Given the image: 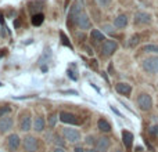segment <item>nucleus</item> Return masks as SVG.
Returning <instances> with one entry per match:
<instances>
[{"instance_id": "obj_10", "label": "nucleus", "mask_w": 158, "mask_h": 152, "mask_svg": "<svg viewBox=\"0 0 158 152\" xmlns=\"http://www.w3.org/2000/svg\"><path fill=\"white\" fill-rule=\"evenodd\" d=\"M19 144H21V138H19L18 134H10V136L7 137V148L11 152L18 150Z\"/></svg>"}, {"instance_id": "obj_11", "label": "nucleus", "mask_w": 158, "mask_h": 152, "mask_svg": "<svg viewBox=\"0 0 158 152\" xmlns=\"http://www.w3.org/2000/svg\"><path fill=\"white\" fill-rule=\"evenodd\" d=\"M13 125H14V122L8 115L0 118V133H7V131H10L11 129H13Z\"/></svg>"}, {"instance_id": "obj_14", "label": "nucleus", "mask_w": 158, "mask_h": 152, "mask_svg": "<svg viewBox=\"0 0 158 152\" xmlns=\"http://www.w3.org/2000/svg\"><path fill=\"white\" fill-rule=\"evenodd\" d=\"M126 25H128V17L125 14H121L114 19V26L117 29H123V28H126Z\"/></svg>"}, {"instance_id": "obj_1", "label": "nucleus", "mask_w": 158, "mask_h": 152, "mask_svg": "<svg viewBox=\"0 0 158 152\" xmlns=\"http://www.w3.org/2000/svg\"><path fill=\"white\" fill-rule=\"evenodd\" d=\"M142 66L147 74H158V55H150L144 58Z\"/></svg>"}, {"instance_id": "obj_3", "label": "nucleus", "mask_w": 158, "mask_h": 152, "mask_svg": "<svg viewBox=\"0 0 158 152\" xmlns=\"http://www.w3.org/2000/svg\"><path fill=\"white\" fill-rule=\"evenodd\" d=\"M75 24H77L78 28L82 29V30H87V29L92 28V21H90L89 15H87L86 13H83V11L75 18Z\"/></svg>"}, {"instance_id": "obj_29", "label": "nucleus", "mask_w": 158, "mask_h": 152, "mask_svg": "<svg viewBox=\"0 0 158 152\" xmlns=\"http://www.w3.org/2000/svg\"><path fill=\"white\" fill-rule=\"evenodd\" d=\"M54 142L58 145V147H63V148H64V145H65V144H64L63 140H61L60 137H57V136H54Z\"/></svg>"}, {"instance_id": "obj_30", "label": "nucleus", "mask_w": 158, "mask_h": 152, "mask_svg": "<svg viewBox=\"0 0 158 152\" xmlns=\"http://www.w3.org/2000/svg\"><path fill=\"white\" fill-rule=\"evenodd\" d=\"M53 152H65V150H64L63 147H56L54 150H53Z\"/></svg>"}, {"instance_id": "obj_22", "label": "nucleus", "mask_w": 158, "mask_h": 152, "mask_svg": "<svg viewBox=\"0 0 158 152\" xmlns=\"http://www.w3.org/2000/svg\"><path fill=\"white\" fill-rule=\"evenodd\" d=\"M140 42V35H135V36H132V39L129 40V43H128V46L129 47H135L137 43Z\"/></svg>"}, {"instance_id": "obj_23", "label": "nucleus", "mask_w": 158, "mask_h": 152, "mask_svg": "<svg viewBox=\"0 0 158 152\" xmlns=\"http://www.w3.org/2000/svg\"><path fill=\"white\" fill-rule=\"evenodd\" d=\"M96 2H97V4L103 8H108L110 4H111V0H96Z\"/></svg>"}, {"instance_id": "obj_9", "label": "nucleus", "mask_w": 158, "mask_h": 152, "mask_svg": "<svg viewBox=\"0 0 158 152\" xmlns=\"http://www.w3.org/2000/svg\"><path fill=\"white\" fill-rule=\"evenodd\" d=\"M151 21H153L151 15L144 13V11H139V13L135 14V24L136 25H148L151 24Z\"/></svg>"}, {"instance_id": "obj_27", "label": "nucleus", "mask_w": 158, "mask_h": 152, "mask_svg": "<svg viewBox=\"0 0 158 152\" xmlns=\"http://www.w3.org/2000/svg\"><path fill=\"white\" fill-rule=\"evenodd\" d=\"M103 29L106 33H108V35H112L114 33V29H112L111 25H103Z\"/></svg>"}, {"instance_id": "obj_13", "label": "nucleus", "mask_w": 158, "mask_h": 152, "mask_svg": "<svg viewBox=\"0 0 158 152\" xmlns=\"http://www.w3.org/2000/svg\"><path fill=\"white\" fill-rule=\"evenodd\" d=\"M115 90H117L119 94L128 97V95H131V93H132V86H131V84H128V83H123V82H121V83L115 84Z\"/></svg>"}, {"instance_id": "obj_17", "label": "nucleus", "mask_w": 158, "mask_h": 152, "mask_svg": "<svg viewBox=\"0 0 158 152\" xmlns=\"http://www.w3.org/2000/svg\"><path fill=\"white\" fill-rule=\"evenodd\" d=\"M97 127H98V130L103 131V133H110V131H111V125H110L108 120H106V119H98Z\"/></svg>"}, {"instance_id": "obj_33", "label": "nucleus", "mask_w": 158, "mask_h": 152, "mask_svg": "<svg viewBox=\"0 0 158 152\" xmlns=\"http://www.w3.org/2000/svg\"><path fill=\"white\" fill-rule=\"evenodd\" d=\"M114 152H123V151L121 150V148H115V150H114Z\"/></svg>"}, {"instance_id": "obj_25", "label": "nucleus", "mask_w": 158, "mask_h": 152, "mask_svg": "<svg viewBox=\"0 0 158 152\" xmlns=\"http://www.w3.org/2000/svg\"><path fill=\"white\" fill-rule=\"evenodd\" d=\"M85 141H86V144H89V145H96V141H97V140H96L93 136H87Z\"/></svg>"}, {"instance_id": "obj_18", "label": "nucleus", "mask_w": 158, "mask_h": 152, "mask_svg": "<svg viewBox=\"0 0 158 152\" xmlns=\"http://www.w3.org/2000/svg\"><path fill=\"white\" fill-rule=\"evenodd\" d=\"M44 21V15L42 13H38V14H33L32 17V24L35 25V26H39V25H42Z\"/></svg>"}, {"instance_id": "obj_31", "label": "nucleus", "mask_w": 158, "mask_h": 152, "mask_svg": "<svg viewBox=\"0 0 158 152\" xmlns=\"http://www.w3.org/2000/svg\"><path fill=\"white\" fill-rule=\"evenodd\" d=\"M74 152H85V150H83V148H81V147H77L74 150Z\"/></svg>"}, {"instance_id": "obj_16", "label": "nucleus", "mask_w": 158, "mask_h": 152, "mask_svg": "<svg viewBox=\"0 0 158 152\" xmlns=\"http://www.w3.org/2000/svg\"><path fill=\"white\" fill-rule=\"evenodd\" d=\"M44 126H46V122H44V118L43 116H38L35 119V123H33V130L36 133H42L44 130Z\"/></svg>"}, {"instance_id": "obj_28", "label": "nucleus", "mask_w": 158, "mask_h": 152, "mask_svg": "<svg viewBox=\"0 0 158 152\" xmlns=\"http://www.w3.org/2000/svg\"><path fill=\"white\" fill-rule=\"evenodd\" d=\"M150 134L151 136H154V137H157L158 136V126H153V127H150Z\"/></svg>"}, {"instance_id": "obj_7", "label": "nucleus", "mask_w": 158, "mask_h": 152, "mask_svg": "<svg viewBox=\"0 0 158 152\" xmlns=\"http://www.w3.org/2000/svg\"><path fill=\"white\" fill-rule=\"evenodd\" d=\"M31 126H32V116L28 112H24L19 118V129L27 133V131L31 130Z\"/></svg>"}, {"instance_id": "obj_24", "label": "nucleus", "mask_w": 158, "mask_h": 152, "mask_svg": "<svg viewBox=\"0 0 158 152\" xmlns=\"http://www.w3.org/2000/svg\"><path fill=\"white\" fill-rule=\"evenodd\" d=\"M10 114V106H2L0 108V118L6 116V115Z\"/></svg>"}, {"instance_id": "obj_26", "label": "nucleus", "mask_w": 158, "mask_h": 152, "mask_svg": "<svg viewBox=\"0 0 158 152\" xmlns=\"http://www.w3.org/2000/svg\"><path fill=\"white\" fill-rule=\"evenodd\" d=\"M56 122H57V116H56L54 114H52V115H50V119H49V125L52 126V127H54Z\"/></svg>"}, {"instance_id": "obj_6", "label": "nucleus", "mask_w": 158, "mask_h": 152, "mask_svg": "<svg viewBox=\"0 0 158 152\" xmlns=\"http://www.w3.org/2000/svg\"><path fill=\"white\" fill-rule=\"evenodd\" d=\"M118 49V43L115 40H104L103 42V46H101V51L106 57H110Z\"/></svg>"}, {"instance_id": "obj_4", "label": "nucleus", "mask_w": 158, "mask_h": 152, "mask_svg": "<svg viewBox=\"0 0 158 152\" xmlns=\"http://www.w3.org/2000/svg\"><path fill=\"white\" fill-rule=\"evenodd\" d=\"M63 136H64V138L68 140L69 142H79L81 141V133H79V130H77V129L64 127Z\"/></svg>"}, {"instance_id": "obj_8", "label": "nucleus", "mask_w": 158, "mask_h": 152, "mask_svg": "<svg viewBox=\"0 0 158 152\" xmlns=\"http://www.w3.org/2000/svg\"><path fill=\"white\" fill-rule=\"evenodd\" d=\"M58 118H60V120L63 123H68V125H81V120L78 119V116L74 114H71V112H61V114L58 115Z\"/></svg>"}, {"instance_id": "obj_15", "label": "nucleus", "mask_w": 158, "mask_h": 152, "mask_svg": "<svg viewBox=\"0 0 158 152\" xmlns=\"http://www.w3.org/2000/svg\"><path fill=\"white\" fill-rule=\"evenodd\" d=\"M122 141H123V144H125V147L128 148V150H131L132 144H133V134L128 130H123L122 131Z\"/></svg>"}, {"instance_id": "obj_12", "label": "nucleus", "mask_w": 158, "mask_h": 152, "mask_svg": "<svg viewBox=\"0 0 158 152\" xmlns=\"http://www.w3.org/2000/svg\"><path fill=\"white\" fill-rule=\"evenodd\" d=\"M110 145H111V142H110V140L107 137H100V138H97L94 147L97 152H106V151H108Z\"/></svg>"}, {"instance_id": "obj_5", "label": "nucleus", "mask_w": 158, "mask_h": 152, "mask_svg": "<svg viewBox=\"0 0 158 152\" xmlns=\"http://www.w3.org/2000/svg\"><path fill=\"white\" fill-rule=\"evenodd\" d=\"M24 151L25 152H38L39 144H38V138L33 136H27L24 138Z\"/></svg>"}, {"instance_id": "obj_20", "label": "nucleus", "mask_w": 158, "mask_h": 152, "mask_svg": "<svg viewBox=\"0 0 158 152\" xmlns=\"http://www.w3.org/2000/svg\"><path fill=\"white\" fill-rule=\"evenodd\" d=\"M142 51H144V53H157L158 54V46L157 44H146V46L142 49Z\"/></svg>"}, {"instance_id": "obj_32", "label": "nucleus", "mask_w": 158, "mask_h": 152, "mask_svg": "<svg viewBox=\"0 0 158 152\" xmlns=\"http://www.w3.org/2000/svg\"><path fill=\"white\" fill-rule=\"evenodd\" d=\"M85 152H97L96 150H92V148H87V150H85Z\"/></svg>"}, {"instance_id": "obj_21", "label": "nucleus", "mask_w": 158, "mask_h": 152, "mask_svg": "<svg viewBox=\"0 0 158 152\" xmlns=\"http://www.w3.org/2000/svg\"><path fill=\"white\" fill-rule=\"evenodd\" d=\"M60 38H61V43H63L64 46H67V47H69V49H71L72 44L69 43V40H68V38H67L65 33H64V32H60Z\"/></svg>"}, {"instance_id": "obj_19", "label": "nucleus", "mask_w": 158, "mask_h": 152, "mask_svg": "<svg viewBox=\"0 0 158 152\" xmlns=\"http://www.w3.org/2000/svg\"><path fill=\"white\" fill-rule=\"evenodd\" d=\"M90 36H92V40H94V42H103V40H106V39H104V35L98 29H93L92 33H90Z\"/></svg>"}, {"instance_id": "obj_2", "label": "nucleus", "mask_w": 158, "mask_h": 152, "mask_svg": "<svg viewBox=\"0 0 158 152\" xmlns=\"http://www.w3.org/2000/svg\"><path fill=\"white\" fill-rule=\"evenodd\" d=\"M137 106L142 111H146V112L150 111L153 108V98H151V95L147 94V93L139 94V97H137Z\"/></svg>"}]
</instances>
